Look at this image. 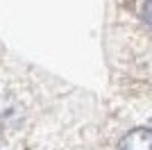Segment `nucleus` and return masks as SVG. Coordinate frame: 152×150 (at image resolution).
Here are the masks:
<instances>
[{
	"label": "nucleus",
	"mask_w": 152,
	"mask_h": 150,
	"mask_svg": "<svg viewBox=\"0 0 152 150\" xmlns=\"http://www.w3.org/2000/svg\"><path fill=\"white\" fill-rule=\"evenodd\" d=\"M118 150H152V130L139 127V130L127 132Z\"/></svg>",
	"instance_id": "nucleus-1"
},
{
	"label": "nucleus",
	"mask_w": 152,
	"mask_h": 150,
	"mask_svg": "<svg viewBox=\"0 0 152 150\" xmlns=\"http://www.w3.org/2000/svg\"><path fill=\"white\" fill-rule=\"evenodd\" d=\"M143 16H145V21L152 25V0L145 2V7H143Z\"/></svg>",
	"instance_id": "nucleus-2"
}]
</instances>
